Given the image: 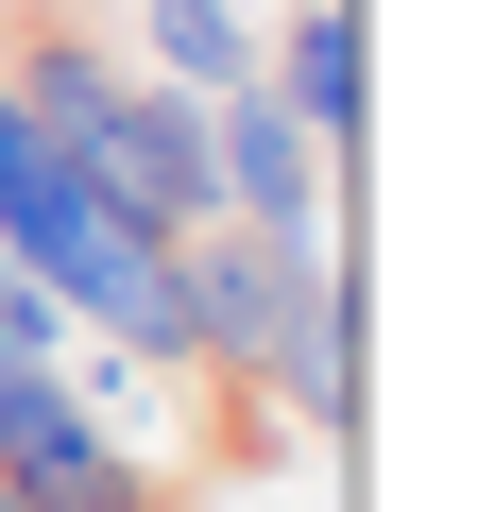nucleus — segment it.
<instances>
[{"label":"nucleus","mask_w":495,"mask_h":512,"mask_svg":"<svg viewBox=\"0 0 495 512\" xmlns=\"http://www.w3.org/2000/svg\"><path fill=\"white\" fill-rule=\"evenodd\" d=\"M0 478H18L35 512H188V478L137 461V444L69 393V359H18V376H0Z\"/></svg>","instance_id":"1"},{"label":"nucleus","mask_w":495,"mask_h":512,"mask_svg":"<svg viewBox=\"0 0 495 512\" xmlns=\"http://www.w3.org/2000/svg\"><path fill=\"white\" fill-rule=\"evenodd\" d=\"M325 171H342V154H325V137H308L274 86H222V103H205V188H222L239 222H274V239H325Z\"/></svg>","instance_id":"2"},{"label":"nucleus","mask_w":495,"mask_h":512,"mask_svg":"<svg viewBox=\"0 0 495 512\" xmlns=\"http://www.w3.org/2000/svg\"><path fill=\"white\" fill-rule=\"evenodd\" d=\"M86 171H103L137 222H205V205H222V188H205V86H154V69H137V86L103 103Z\"/></svg>","instance_id":"3"},{"label":"nucleus","mask_w":495,"mask_h":512,"mask_svg":"<svg viewBox=\"0 0 495 512\" xmlns=\"http://www.w3.org/2000/svg\"><path fill=\"white\" fill-rule=\"evenodd\" d=\"M257 393L291 410V444L325 461L342 427H359V291H342V256L291 291V325H274V359H257Z\"/></svg>","instance_id":"4"},{"label":"nucleus","mask_w":495,"mask_h":512,"mask_svg":"<svg viewBox=\"0 0 495 512\" xmlns=\"http://www.w3.org/2000/svg\"><path fill=\"white\" fill-rule=\"evenodd\" d=\"M257 86H274L325 154H359V0H291V18H257Z\"/></svg>","instance_id":"5"},{"label":"nucleus","mask_w":495,"mask_h":512,"mask_svg":"<svg viewBox=\"0 0 495 512\" xmlns=\"http://www.w3.org/2000/svg\"><path fill=\"white\" fill-rule=\"evenodd\" d=\"M137 69L154 86H257V18H239V0H137Z\"/></svg>","instance_id":"6"},{"label":"nucleus","mask_w":495,"mask_h":512,"mask_svg":"<svg viewBox=\"0 0 495 512\" xmlns=\"http://www.w3.org/2000/svg\"><path fill=\"white\" fill-rule=\"evenodd\" d=\"M18 359H69V308L52 291H0V376H18Z\"/></svg>","instance_id":"7"},{"label":"nucleus","mask_w":495,"mask_h":512,"mask_svg":"<svg viewBox=\"0 0 495 512\" xmlns=\"http://www.w3.org/2000/svg\"><path fill=\"white\" fill-rule=\"evenodd\" d=\"M0 512H35V495H18V478H0Z\"/></svg>","instance_id":"8"}]
</instances>
